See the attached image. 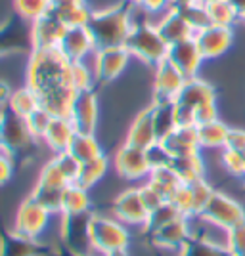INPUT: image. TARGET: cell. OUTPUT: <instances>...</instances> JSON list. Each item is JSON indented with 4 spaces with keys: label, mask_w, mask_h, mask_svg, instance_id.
Instances as JSON below:
<instances>
[{
    "label": "cell",
    "mask_w": 245,
    "mask_h": 256,
    "mask_svg": "<svg viewBox=\"0 0 245 256\" xmlns=\"http://www.w3.org/2000/svg\"><path fill=\"white\" fill-rule=\"evenodd\" d=\"M37 203L43 208H46L50 214H60L62 210V197H64V190H56V188H46L41 184H35L31 190V195Z\"/></svg>",
    "instance_id": "37"
},
{
    "label": "cell",
    "mask_w": 245,
    "mask_h": 256,
    "mask_svg": "<svg viewBox=\"0 0 245 256\" xmlns=\"http://www.w3.org/2000/svg\"><path fill=\"white\" fill-rule=\"evenodd\" d=\"M31 34L23 29L22 23H18L12 18L0 23V58L22 52L31 54Z\"/></svg>",
    "instance_id": "20"
},
{
    "label": "cell",
    "mask_w": 245,
    "mask_h": 256,
    "mask_svg": "<svg viewBox=\"0 0 245 256\" xmlns=\"http://www.w3.org/2000/svg\"><path fill=\"white\" fill-rule=\"evenodd\" d=\"M123 2H127L128 6H134V8H140L144 0H123Z\"/></svg>",
    "instance_id": "58"
},
{
    "label": "cell",
    "mask_w": 245,
    "mask_h": 256,
    "mask_svg": "<svg viewBox=\"0 0 245 256\" xmlns=\"http://www.w3.org/2000/svg\"><path fill=\"white\" fill-rule=\"evenodd\" d=\"M52 160L58 164V168L64 172L65 178L75 184L77 182V176H79V170H81V162L75 159L69 151H62V153H54Z\"/></svg>",
    "instance_id": "45"
},
{
    "label": "cell",
    "mask_w": 245,
    "mask_h": 256,
    "mask_svg": "<svg viewBox=\"0 0 245 256\" xmlns=\"http://www.w3.org/2000/svg\"><path fill=\"white\" fill-rule=\"evenodd\" d=\"M148 184H151L159 193L165 195V199H171L172 192L180 186L182 182L178 174L172 170V166H161V168H153L148 176Z\"/></svg>",
    "instance_id": "34"
},
{
    "label": "cell",
    "mask_w": 245,
    "mask_h": 256,
    "mask_svg": "<svg viewBox=\"0 0 245 256\" xmlns=\"http://www.w3.org/2000/svg\"><path fill=\"white\" fill-rule=\"evenodd\" d=\"M52 256H79V254H75L73 250L65 248L64 245H60V246H56V248H52Z\"/></svg>",
    "instance_id": "55"
},
{
    "label": "cell",
    "mask_w": 245,
    "mask_h": 256,
    "mask_svg": "<svg viewBox=\"0 0 245 256\" xmlns=\"http://www.w3.org/2000/svg\"><path fill=\"white\" fill-rule=\"evenodd\" d=\"M146 155H148L151 170H153V168H161V166H171V162H172V155L165 150V146H163L161 142H157V144H153L151 148H148V150H146Z\"/></svg>",
    "instance_id": "48"
},
{
    "label": "cell",
    "mask_w": 245,
    "mask_h": 256,
    "mask_svg": "<svg viewBox=\"0 0 245 256\" xmlns=\"http://www.w3.org/2000/svg\"><path fill=\"white\" fill-rule=\"evenodd\" d=\"M4 111V128H2V142L0 148L10 153L16 159V155H20L31 146L35 138L31 136L27 120L23 117H18L16 113H12L10 109H2Z\"/></svg>",
    "instance_id": "11"
},
{
    "label": "cell",
    "mask_w": 245,
    "mask_h": 256,
    "mask_svg": "<svg viewBox=\"0 0 245 256\" xmlns=\"http://www.w3.org/2000/svg\"><path fill=\"white\" fill-rule=\"evenodd\" d=\"M14 174V157L0 148V186H4Z\"/></svg>",
    "instance_id": "52"
},
{
    "label": "cell",
    "mask_w": 245,
    "mask_h": 256,
    "mask_svg": "<svg viewBox=\"0 0 245 256\" xmlns=\"http://www.w3.org/2000/svg\"><path fill=\"white\" fill-rule=\"evenodd\" d=\"M107 168H109V160L104 153L96 159L85 160V162H81V170H79L75 184H79L85 190H92L98 182L106 176Z\"/></svg>",
    "instance_id": "31"
},
{
    "label": "cell",
    "mask_w": 245,
    "mask_h": 256,
    "mask_svg": "<svg viewBox=\"0 0 245 256\" xmlns=\"http://www.w3.org/2000/svg\"><path fill=\"white\" fill-rule=\"evenodd\" d=\"M207 4V12H209V20L211 25H218V27H232L239 14L235 12L230 0H213V2H205Z\"/></svg>",
    "instance_id": "35"
},
{
    "label": "cell",
    "mask_w": 245,
    "mask_h": 256,
    "mask_svg": "<svg viewBox=\"0 0 245 256\" xmlns=\"http://www.w3.org/2000/svg\"><path fill=\"white\" fill-rule=\"evenodd\" d=\"M98 113H100V107H98L96 92L92 88L77 92L71 106V113H69L75 130L83 134H94L98 124Z\"/></svg>",
    "instance_id": "14"
},
{
    "label": "cell",
    "mask_w": 245,
    "mask_h": 256,
    "mask_svg": "<svg viewBox=\"0 0 245 256\" xmlns=\"http://www.w3.org/2000/svg\"><path fill=\"white\" fill-rule=\"evenodd\" d=\"M69 153H71L79 162H85V160L100 157V155H102V148H100V144H98V140L94 134L77 132L73 142H71V146H69Z\"/></svg>",
    "instance_id": "33"
},
{
    "label": "cell",
    "mask_w": 245,
    "mask_h": 256,
    "mask_svg": "<svg viewBox=\"0 0 245 256\" xmlns=\"http://www.w3.org/2000/svg\"><path fill=\"white\" fill-rule=\"evenodd\" d=\"M201 2H213V0H201Z\"/></svg>",
    "instance_id": "61"
},
{
    "label": "cell",
    "mask_w": 245,
    "mask_h": 256,
    "mask_svg": "<svg viewBox=\"0 0 245 256\" xmlns=\"http://www.w3.org/2000/svg\"><path fill=\"white\" fill-rule=\"evenodd\" d=\"M12 94H14V90L8 86V82L6 80H0V109H6L8 107Z\"/></svg>",
    "instance_id": "54"
},
{
    "label": "cell",
    "mask_w": 245,
    "mask_h": 256,
    "mask_svg": "<svg viewBox=\"0 0 245 256\" xmlns=\"http://www.w3.org/2000/svg\"><path fill=\"white\" fill-rule=\"evenodd\" d=\"M50 12L58 16L67 27L86 25L92 14L85 0H50Z\"/></svg>",
    "instance_id": "25"
},
{
    "label": "cell",
    "mask_w": 245,
    "mask_h": 256,
    "mask_svg": "<svg viewBox=\"0 0 245 256\" xmlns=\"http://www.w3.org/2000/svg\"><path fill=\"white\" fill-rule=\"evenodd\" d=\"M165 150L171 153L172 157H182V155H192L199 153V136H197V124H186L172 130L167 138L161 142Z\"/></svg>",
    "instance_id": "24"
},
{
    "label": "cell",
    "mask_w": 245,
    "mask_h": 256,
    "mask_svg": "<svg viewBox=\"0 0 245 256\" xmlns=\"http://www.w3.org/2000/svg\"><path fill=\"white\" fill-rule=\"evenodd\" d=\"M228 134L230 128L224 122H220L218 118L211 120V122H203L197 124V136H199V146L207 148V150H218V148H226L228 142Z\"/></svg>",
    "instance_id": "29"
},
{
    "label": "cell",
    "mask_w": 245,
    "mask_h": 256,
    "mask_svg": "<svg viewBox=\"0 0 245 256\" xmlns=\"http://www.w3.org/2000/svg\"><path fill=\"white\" fill-rule=\"evenodd\" d=\"M195 42L201 50L205 60H213L222 56L224 52L230 50V46L234 42V32L232 27H218V25H209L201 31L193 34Z\"/></svg>",
    "instance_id": "19"
},
{
    "label": "cell",
    "mask_w": 245,
    "mask_h": 256,
    "mask_svg": "<svg viewBox=\"0 0 245 256\" xmlns=\"http://www.w3.org/2000/svg\"><path fill=\"white\" fill-rule=\"evenodd\" d=\"M190 186H192V193H193V208H195V216H199V214L203 212V208L207 206V203H209V199L213 197L214 190L205 182V178L193 182V184H190Z\"/></svg>",
    "instance_id": "46"
},
{
    "label": "cell",
    "mask_w": 245,
    "mask_h": 256,
    "mask_svg": "<svg viewBox=\"0 0 245 256\" xmlns=\"http://www.w3.org/2000/svg\"><path fill=\"white\" fill-rule=\"evenodd\" d=\"M71 75H73V84L77 92L90 90L92 88V80H96L94 71L88 65H85V62H73V65H71Z\"/></svg>",
    "instance_id": "44"
},
{
    "label": "cell",
    "mask_w": 245,
    "mask_h": 256,
    "mask_svg": "<svg viewBox=\"0 0 245 256\" xmlns=\"http://www.w3.org/2000/svg\"><path fill=\"white\" fill-rule=\"evenodd\" d=\"M37 184H41V186H46V188H56V190H65L71 182L65 178V174L60 168H58V164L54 162L52 159L48 160L46 164L43 166V170L39 174V180Z\"/></svg>",
    "instance_id": "41"
},
{
    "label": "cell",
    "mask_w": 245,
    "mask_h": 256,
    "mask_svg": "<svg viewBox=\"0 0 245 256\" xmlns=\"http://www.w3.org/2000/svg\"><path fill=\"white\" fill-rule=\"evenodd\" d=\"M172 170L178 174L182 184H193V182L203 178V160L199 153L192 155H182V157H172L171 162Z\"/></svg>",
    "instance_id": "30"
},
{
    "label": "cell",
    "mask_w": 245,
    "mask_h": 256,
    "mask_svg": "<svg viewBox=\"0 0 245 256\" xmlns=\"http://www.w3.org/2000/svg\"><path fill=\"white\" fill-rule=\"evenodd\" d=\"M176 8V6H174ZM180 14L184 16V20L188 22V25L193 29V32L201 31L205 27L211 25V20H209V12H207V4L205 2H193V4H186V6H180L178 8Z\"/></svg>",
    "instance_id": "38"
},
{
    "label": "cell",
    "mask_w": 245,
    "mask_h": 256,
    "mask_svg": "<svg viewBox=\"0 0 245 256\" xmlns=\"http://www.w3.org/2000/svg\"><path fill=\"white\" fill-rule=\"evenodd\" d=\"M132 10L134 6L121 2V4L107 6L104 10H96L90 14L86 27L94 36L96 50L109 48V46H125L128 34L132 31V25H134Z\"/></svg>",
    "instance_id": "2"
},
{
    "label": "cell",
    "mask_w": 245,
    "mask_h": 256,
    "mask_svg": "<svg viewBox=\"0 0 245 256\" xmlns=\"http://www.w3.org/2000/svg\"><path fill=\"white\" fill-rule=\"evenodd\" d=\"M65 25L58 16H54L52 12H48L46 16L39 18L37 22L31 23V46L33 50H46V48H58L64 36Z\"/></svg>",
    "instance_id": "15"
},
{
    "label": "cell",
    "mask_w": 245,
    "mask_h": 256,
    "mask_svg": "<svg viewBox=\"0 0 245 256\" xmlns=\"http://www.w3.org/2000/svg\"><path fill=\"white\" fill-rule=\"evenodd\" d=\"M71 65L60 48L31 50L27 67V86L41 100L52 117H69L77 96Z\"/></svg>",
    "instance_id": "1"
},
{
    "label": "cell",
    "mask_w": 245,
    "mask_h": 256,
    "mask_svg": "<svg viewBox=\"0 0 245 256\" xmlns=\"http://www.w3.org/2000/svg\"><path fill=\"white\" fill-rule=\"evenodd\" d=\"M52 214L46 208H43L33 197H27L16 212V220H14V232L29 237V239H39L44 234V230L48 228V220Z\"/></svg>",
    "instance_id": "9"
},
{
    "label": "cell",
    "mask_w": 245,
    "mask_h": 256,
    "mask_svg": "<svg viewBox=\"0 0 245 256\" xmlns=\"http://www.w3.org/2000/svg\"><path fill=\"white\" fill-rule=\"evenodd\" d=\"M2 128H4V111L0 109V142H2Z\"/></svg>",
    "instance_id": "59"
},
{
    "label": "cell",
    "mask_w": 245,
    "mask_h": 256,
    "mask_svg": "<svg viewBox=\"0 0 245 256\" xmlns=\"http://www.w3.org/2000/svg\"><path fill=\"white\" fill-rule=\"evenodd\" d=\"M155 27H157V31L161 32V36L165 38V42L169 44V46L182 42L186 38H192L193 34H195L192 27L188 25V22L184 20L180 10L174 8V6L169 8V10L161 16V20L155 23Z\"/></svg>",
    "instance_id": "23"
},
{
    "label": "cell",
    "mask_w": 245,
    "mask_h": 256,
    "mask_svg": "<svg viewBox=\"0 0 245 256\" xmlns=\"http://www.w3.org/2000/svg\"><path fill=\"white\" fill-rule=\"evenodd\" d=\"M75 134H77V130H75L71 118L52 117L50 126L44 134V142L54 153H62V151H69V146L73 142Z\"/></svg>",
    "instance_id": "26"
},
{
    "label": "cell",
    "mask_w": 245,
    "mask_h": 256,
    "mask_svg": "<svg viewBox=\"0 0 245 256\" xmlns=\"http://www.w3.org/2000/svg\"><path fill=\"white\" fill-rule=\"evenodd\" d=\"M216 102L214 88L209 82H205L201 78L193 76L188 78L186 84L182 86L180 94L176 98V118H178V126L186 124H195V111L201 109L203 106H209Z\"/></svg>",
    "instance_id": "5"
},
{
    "label": "cell",
    "mask_w": 245,
    "mask_h": 256,
    "mask_svg": "<svg viewBox=\"0 0 245 256\" xmlns=\"http://www.w3.org/2000/svg\"><path fill=\"white\" fill-rule=\"evenodd\" d=\"M106 256H128L127 250H117V252H111V254H106Z\"/></svg>",
    "instance_id": "60"
},
{
    "label": "cell",
    "mask_w": 245,
    "mask_h": 256,
    "mask_svg": "<svg viewBox=\"0 0 245 256\" xmlns=\"http://www.w3.org/2000/svg\"><path fill=\"white\" fill-rule=\"evenodd\" d=\"M125 48L132 58H138L140 62L153 67L165 62L169 54V44L165 42L157 27L149 22H134Z\"/></svg>",
    "instance_id": "3"
},
{
    "label": "cell",
    "mask_w": 245,
    "mask_h": 256,
    "mask_svg": "<svg viewBox=\"0 0 245 256\" xmlns=\"http://www.w3.org/2000/svg\"><path fill=\"white\" fill-rule=\"evenodd\" d=\"M193 2H199V0H172V6L180 8V6H186V4H193Z\"/></svg>",
    "instance_id": "57"
},
{
    "label": "cell",
    "mask_w": 245,
    "mask_h": 256,
    "mask_svg": "<svg viewBox=\"0 0 245 256\" xmlns=\"http://www.w3.org/2000/svg\"><path fill=\"white\" fill-rule=\"evenodd\" d=\"M186 76L174 65L165 60L155 65L153 73V102H176L182 86L186 84Z\"/></svg>",
    "instance_id": "13"
},
{
    "label": "cell",
    "mask_w": 245,
    "mask_h": 256,
    "mask_svg": "<svg viewBox=\"0 0 245 256\" xmlns=\"http://www.w3.org/2000/svg\"><path fill=\"white\" fill-rule=\"evenodd\" d=\"M243 22H245V18H243Z\"/></svg>",
    "instance_id": "62"
},
{
    "label": "cell",
    "mask_w": 245,
    "mask_h": 256,
    "mask_svg": "<svg viewBox=\"0 0 245 256\" xmlns=\"http://www.w3.org/2000/svg\"><path fill=\"white\" fill-rule=\"evenodd\" d=\"M140 8L148 14H159V12L165 14L169 8H172V0H144Z\"/></svg>",
    "instance_id": "53"
},
{
    "label": "cell",
    "mask_w": 245,
    "mask_h": 256,
    "mask_svg": "<svg viewBox=\"0 0 245 256\" xmlns=\"http://www.w3.org/2000/svg\"><path fill=\"white\" fill-rule=\"evenodd\" d=\"M113 166L119 176L127 180H142V178H148L151 172L146 150H140L128 144H123L117 150L113 157Z\"/></svg>",
    "instance_id": "12"
},
{
    "label": "cell",
    "mask_w": 245,
    "mask_h": 256,
    "mask_svg": "<svg viewBox=\"0 0 245 256\" xmlns=\"http://www.w3.org/2000/svg\"><path fill=\"white\" fill-rule=\"evenodd\" d=\"M182 216H188L192 218L195 216V208H193V193H192V186L190 184H180L174 192H172L171 199H169Z\"/></svg>",
    "instance_id": "42"
},
{
    "label": "cell",
    "mask_w": 245,
    "mask_h": 256,
    "mask_svg": "<svg viewBox=\"0 0 245 256\" xmlns=\"http://www.w3.org/2000/svg\"><path fill=\"white\" fill-rule=\"evenodd\" d=\"M157 134H155V126H153V111L151 106L142 109L136 118L132 120V124L127 132V140L125 144L134 146L140 150H148L153 144H157Z\"/></svg>",
    "instance_id": "22"
},
{
    "label": "cell",
    "mask_w": 245,
    "mask_h": 256,
    "mask_svg": "<svg viewBox=\"0 0 245 256\" xmlns=\"http://www.w3.org/2000/svg\"><path fill=\"white\" fill-rule=\"evenodd\" d=\"M90 214L92 212L75 214V216L62 214V224H60L62 245L79 256H106L90 241Z\"/></svg>",
    "instance_id": "6"
},
{
    "label": "cell",
    "mask_w": 245,
    "mask_h": 256,
    "mask_svg": "<svg viewBox=\"0 0 245 256\" xmlns=\"http://www.w3.org/2000/svg\"><path fill=\"white\" fill-rule=\"evenodd\" d=\"M199 216L211 226H216L218 230L230 232L235 226L245 222V208L235 199L228 197L226 193L214 190L213 197L209 199V203Z\"/></svg>",
    "instance_id": "7"
},
{
    "label": "cell",
    "mask_w": 245,
    "mask_h": 256,
    "mask_svg": "<svg viewBox=\"0 0 245 256\" xmlns=\"http://www.w3.org/2000/svg\"><path fill=\"white\" fill-rule=\"evenodd\" d=\"M222 164H224V168L230 172L232 176L245 178V157H243V153L234 151V150H224L222 151Z\"/></svg>",
    "instance_id": "47"
},
{
    "label": "cell",
    "mask_w": 245,
    "mask_h": 256,
    "mask_svg": "<svg viewBox=\"0 0 245 256\" xmlns=\"http://www.w3.org/2000/svg\"><path fill=\"white\" fill-rule=\"evenodd\" d=\"M140 193H142V199H144V203H146V206H148V210L151 212V210H155L157 206H161V204L165 203L167 199H165V195L163 193H159L151 184H144V186H140Z\"/></svg>",
    "instance_id": "50"
},
{
    "label": "cell",
    "mask_w": 245,
    "mask_h": 256,
    "mask_svg": "<svg viewBox=\"0 0 245 256\" xmlns=\"http://www.w3.org/2000/svg\"><path fill=\"white\" fill-rule=\"evenodd\" d=\"M69 62H85L90 54L96 52V42L86 25L67 27L58 46Z\"/></svg>",
    "instance_id": "16"
},
{
    "label": "cell",
    "mask_w": 245,
    "mask_h": 256,
    "mask_svg": "<svg viewBox=\"0 0 245 256\" xmlns=\"http://www.w3.org/2000/svg\"><path fill=\"white\" fill-rule=\"evenodd\" d=\"M14 8L22 20L33 23L50 12V0H14Z\"/></svg>",
    "instance_id": "39"
},
{
    "label": "cell",
    "mask_w": 245,
    "mask_h": 256,
    "mask_svg": "<svg viewBox=\"0 0 245 256\" xmlns=\"http://www.w3.org/2000/svg\"><path fill=\"white\" fill-rule=\"evenodd\" d=\"M41 107V100L33 92L29 86H23L20 90H14L10 98V104L6 109H10L12 113H16L18 117L27 118L31 113H35Z\"/></svg>",
    "instance_id": "32"
},
{
    "label": "cell",
    "mask_w": 245,
    "mask_h": 256,
    "mask_svg": "<svg viewBox=\"0 0 245 256\" xmlns=\"http://www.w3.org/2000/svg\"><path fill=\"white\" fill-rule=\"evenodd\" d=\"M178 256H234V254L228 250V246L216 245V243H209V241L192 237L178 250Z\"/></svg>",
    "instance_id": "36"
},
{
    "label": "cell",
    "mask_w": 245,
    "mask_h": 256,
    "mask_svg": "<svg viewBox=\"0 0 245 256\" xmlns=\"http://www.w3.org/2000/svg\"><path fill=\"white\" fill-rule=\"evenodd\" d=\"M86 212H92V201H90L88 190L81 188L79 184H69L64 190L60 214H64V216H75V214H86Z\"/></svg>",
    "instance_id": "27"
},
{
    "label": "cell",
    "mask_w": 245,
    "mask_h": 256,
    "mask_svg": "<svg viewBox=\"0 0 245 256\" xmlns=\"http://www.w3.org/2000/svg\"><path fill=\"white\" fill-rule=\"evenodd\" d=\"M151 243L167 250H180L192 239V220L188 216H178L163 228L151 232Z\"/></svg>",
    "instance_id": "18"
},
{
    "label": "cell",
    "mask_w": 245,
    "mask_h": 256,
    "mask_svg": "<svg viewBox=\"0 0 245 256\" xmlns=\"http://www.w3.org/2000/svg\"><path fill=\"white\" fill-rule=\"evenodd\" d=\"M27 120V128L31 132V136L35 140H44V134L50 126V120H52V115L44 109V107H39L35 113H31L29 117L25 118Z\"/></svg>",
    "instance_id": "43"
},
{
    "label": "cell",
    "mask_w": 245,
    "mask_h": 256,
    "mask_svg": "<svg viewBox=\"0 0 245 256\" xmlns=\"http://www.w3.org/2000/svg\"><path fill=\"white\" fill-rule=\"evenodd\" d=\"M151 111H153V126H155L157 140L163 142L172 130L178 128L176 104L174 102H153L151 104Z\"/></svg>",
    "instance_id": "28"
},
{
    "label": "cell",
    "mask_w": 245,
    "mask_h": 256,
    "mask_svg": "<svg viewBox=\"0 0 245 256\" xmlns=\"http://www.w3.org/2000/svg\"><path fill=\"white\" fill-rule=\"evenodd\" d=\"M228 250L234 256H245V222L228 232Z\"/></svg>",
    "instance_id": "49"
},
{
    "label": "cell",
    "mask_w": 245,
    "mask_h": 256,
    "mask_svg": "<svg viewBox=\"0 0 245 256\" xmlns=\"http://www.w3.org/2000/svg\"><path fill=\"white\" fill-rule=\"evenodd\" d=\"M178 216H182V214L178 212V208H176L171 201H165L161 206H157L155 210L149 212L148 224H146L144 230H146L148 234H151V232H155V230L163 228L165 224H169V222H172V220H176Z\"/></svg>",
    "instance_id": "40"
},
{
    "label": "cell",
    "mask_w": 245,
    "mask_h": 256,
    "mask_svg": "<svg viewBox=\"0 0 245 256\" xmlns=\"http://www.w3.org/2000/svg\"><path fill=\"white\" fill-rule=\"evenodd\" d=\"M232 2V6L235 8V12L239 14V18L243 20L245 18V0H230Z\"/></svg>",
    "instance_id": "56"
},
{
    "label": "cell",
    "mask_w": 245,
    "mask_h": 256,
    "mask_svg": "<svg viewBox=\"0 0 245 256\" xmlns=\"http://www.w3.org/2000/svg\"><path fill=\"white\" fill-rule=\"evenodd\" d=\"M167 60L171 62L182 75L186 78H193L197 76V71L203 64V54L199 50V46L195 42V38H186L182 42L171 44L169 46V54H167Z\"/></svg>",
    "instance_id": "17"
},
{
    "label": "cell",
    "mask_w": 245,
    "mask_h": 256,
    "mask_svg": "<svg viewBox=\"0 0 245 256\" xmlns=\"http://www.w3.org/2000/svg\"><path fill=\"white\" fill-rule=\"evenodd\" d=\"M224 150H234L239 151V153H245V130H241V128H230L228 142H226Z\"/></svg>",
    "instance_id": "51"
},
{
    "label": "cell",
    "mask_w": 245,
    "mask_h": 256,
    "mask_svg": "<svg viewBox=\"0 0 245 256\" xmlns=\"http://www.w3.org/2000/svg\"><path fill=\"white\" fill-rule=\"evenodd\" d=\"M0 256H52V248L39 239H29L10 232L0 235Z\"/></svg>",
    "instance_id": "21"
},
{
    "label": "cell",
    "mask_w": 245,
    "mask_h": 256,
    "mask_svg": "<svg viewBox=\"0 0 245 256\" xmlns=\"http://www.w3.org/2000/svg\"><path fill=\"white\" fill-rule=\"evenodd\" d=\"M130 54L125 46H109V48H98L94 52L92 71L98 82L106 84L115 80L128 65Z\"/></svg>",
    "instance_id": "10"
},
{
    "label": "cell",
    "mask_w": 245,
    "mask_h": 256,
    "mask_svg": "<svg viewBox=\"0 0 245 256\" xmlns=\"http://www.w3.org/2000/svg\"><path fill=\"white\" fill-rule=\"evenodd\" d=\"M90 241L100 252L111 254L117 250H127L130 243V234L127 224H123L115 216L90 214Z\"/></svg>",
    "instance_id": "4"
},
{
    "label": "cell",
    "mask_w": 245,
    "mask_h": 256,
    "mask_svg": "<svg viewBox=\"0 0 245 256\" xmlns=\"http://www.w3.org/2000/svg\"><path fill=\"white\" fill-rule=\"evenodd\" d=\"M111 210L113 216L121 220L123 224L127 226H140V228H146L149 218V210L144 199H142V193L140 188H128L123 190L115 197V201L111 204Z\"/></svg>",
    "instance_id": "8"
}]
</instances>
